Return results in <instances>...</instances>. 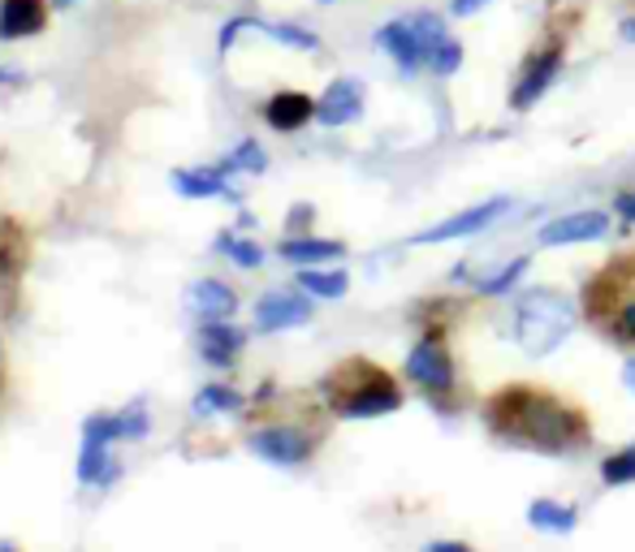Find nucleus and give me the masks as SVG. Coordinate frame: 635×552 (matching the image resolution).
Returning <instances> with one entry per match:
<instances>
[{"mask_svg":"<svg viewBox=\"0 0 635 552\" xmlns=\"http://www.w3.org/2000/svg\"><path fill=\"white\" fill-rule=\"evenodd\" d=\"M484 423L488 432L515 449H536V453H575L588 444V419L579 406L562 401V397L532 389V385H506L484 401Z\"/></svg>","mask_w":635,"mask_h":552,"instance_id":"f257e3e1","label":"nucleus"},{"mask_svg":"<svg viewBox=\"0 0 635 552\" xmlns=\"http://www.w3.org/2000/svg\"><path fill=\"white\" fill-rule=\"evenodd\" d=\"M320 397L337 419H381L402 406L397 380L372 358H342L320 380Z\"/></svg>","mask_w":635,"mask_h":552,"instance_id":"f03ea898","label":"nucleus"},{"mask_svg":"<svg viewBox=\"0 0 635 552\" xmlns=\"http://www.w3.org/2000/svg\"><path fill=\"white\" fill-rule=\"evenodd\" d=\"M575 328V307L554 285H532L515 303V341L532 358L554 355Z\"/></svg>","mask_w":635,"mask_h":552,"instance_id":"7ed1b4c3","label":"nucleus"},{"mask_svg":"<svg viewBox=\"0 0 635 552\" xmlns=\"http://www.w3.org/2000/svg\"><path fill=\"white\" fill-rule=\"evenodd\" d=\"M402 371H406V380L429 397L437 410H450V393L458 389V367H454V355L445 350L441 333H424V337L411 346Z\"/></svg>","mask_w":635,"mask_h":552,"instance_id":"20e7f679","label":"nucleus"},{"mask_svg":"<svg viewBox=\"0 0 635 552\" xmlns=\"http://www.w3.org/2000/svg\"><path fill=\"white\" fill-rule=\"evenodd\" d=\"M511 207H515L511 198L497 195V198H488V203H476V207H463V212L445 216V221H437L433 229L415 234L411 242H415V246H441V242H463V237H476V234H484L488 225H497V221H502Z\"/></svg>","mask_w":635,"mask_h":552,"instance_id":"39448f33","label":"nucleus"},{"mask_svg":"<svg viewBox=\"0 0 635 552\" xmlns=\"http://www.w3.org/2000/svg\"><path fill=\"white\" fill-rule=\"evenodd\" d=\"M562 61H566V43L562 40H550L545 48L527 52V61H523V70H518L515 91H511V109H515V113H527V109L554 86V79L562 74Z\"/></svg>","mask_w":635,"mask_h":552,"instance_id":"423d86ee","label":"nucleus"},{"mask_svg":"<svg viewBox=\"0 0 635 552\" xmlns=\"http://www.w3.org/2000/svg\"><path fill=\"white\" fill-rule=\"evenodd\" d=\"M251 453L273 467H303L316 453V432H308L299 423H269V428L251 432Z\"/></svg>","mask_w":635,"mask_h":552,"instance_id":"0eeeda50","label":"nucleus"},{"mask_svg":"<svg viewBox=\"0 0 635 552\" xmlns=\"http://www.w3.org/2000/svg\"><path fill=\"white\" fill-rule=\"evenodd\" d=\"M312 319V294H294V289H269L255 298V328L260 333H285Z\"/></svg>","mask_w":635,"mask_h":552,"instance_id":"6e6552de","label":"nucleus"},{"mask_svg":"<svg viewBox=\"0 0 635 552\" xmlns=\"http://www.w3.org/2000/svg\"><path fill=\"white\" fill-rule=\"evenodd\" d=\"M609 234V212L588 207V212H566L550 221L541 229V246H579V242H596V237Z\"/></svg>","mask_w":635,"mask_h":552,"instance_id":"1a4fd4ad","label":"nucleus"},{"mask_svg":"<svg viewBox=\"0 0 635 552\" xmlns=\"http://www.w3.org/2000/svg\"><path fill=\"white\" fill-rule=\"evenodd\" d=\"M363 117V86L355 79H337L324 86V95L316 100V121L329 130H342L351 121Z\"/></svg>","mask_w":635,"mask_h":552,"instance_id":"9d476101","label":"nucleus"},{"mask_svg":"<svg viewBox=\"0 0 635 552\" xmlns=\"http://www.w3.org/2000/svg\"><path fill=\"white\" fill-rule=\"evenodd\" d=\"M376 48L385 52V57H394V65L406 74V79H415L420 74V65H424V48H420V35H415V27L406 22V18H397V22H385L381 31H376Z\"/></svg>","mask_w":635,"mask_h":552,"instance_id":"9b49d317","label":"nucleus"},{"mask_svg":"<svg viewBox=\"0 0 635 552\" xmlns=\"http://www.w3.org/2000/svg\"><path fill=\"white\" fill-rule=\"evenodd\" d=\"M264 121H269V130H278V134H294V130H303L308 121H316V100L308 95V91H278V95H269L264 100Z\"/></svg>","mask_w":635,"mask_h":552,"instance_id":"f8f14e48","label":"nucleus"},{"mask_svg":"<svg viewBox=\"0 0 635 552\" xmlns=\"http://www.w3.org/2000/svg\"><path fill=\"white\" fill-rule=\"evenodd\" d=\"M48 27V0H0V40H31Z\"/></svg>","mask_w":635,"mask_h":552,"instance_id":"ddd939ff","label":"nucleus"},{"mask_svg":"<svg viewBox=\"0 0 635 552\" xmlns=\"http://www.w3.org/2000/svg\"><path fill=\"white\" fill-rule=\"evenodd\" d=\"M242 346H246V333L234 328L230 319H208V324L199 328V355L208 358L212 367H234Z\"/></svg>","mask_w":635,"mask_h":552,"instance_id":"4468645a","label":"nucleus"},{"mask_svg":"<svg viewBox=\"0 0 635 552\" xmlns=\"http://www.w3.org/2000/svg\"><path fill=\"white\" fill-rule=\"evenodd\" d=\"M187 307L195 311L203 324L208 319H234V311H239V294L225 285V280H195L191 289H187Z\"/></svg>","mask_w":635,"mask_h":552,"instance_id":"2eb2a0df","label":"nucleus"},{"mask_svg":"<svg viewBox=\"0 0 635 552\" xmlns=\"http://www.w3.org/2000/svg\"><path fill=\"white\" fill-rule=\"evenodd\" d=\"M346 255V246L342 242H333V237H285L281 242V259H290V264H299V268H312V264H329V259H342Z\"/></svg>","mask_w":635,"mask_h":552,"instance_id":"dca6fc26","label":"nucleus"},{"mask_svg":"<svg viewBox=\"0 0 635 552\" xmlns=\"http://www.w3.org/2000/svg\"><path fill=\"white\" fill-rule=\"evenodd\" d=\"M27 259H31V237L18 221H0V276L4 280H18L27 273Z\"/></svg>","mask_w":635,"mask_h":552,"instance_id":"f3484780","label":"nucleus"},{"mask_svg":"<svg viewBox=\"0 0 635 552\" xmlns=\"http://www.w3.org/2000/svg\"><path fill=\"white\" fill-rule=\"evenodd\" d=\"M173 191L182 198H216L230 195L225 186V168H173Z\"/></svg>","mask_w":635,"mask_h":552,"instance_id":"a211bd4d","label":"nucleus"},{"mask_svg":"<svg viewBox=\"0 0 635 552\" xmlns=\"http://www.w3.org/2000/svg\"><path fill=\"white\" fill-rule=\"evenodd\" d=\"M527 522H532L536 531H545V535H571V531L579 527V510H575V505H562V501H550V497H541V501H532V505H527Z\"/></svg>","mask_w":635,"mask_h":552,"instance_id":"6ab92c4d","label":"nucleus"},{"mask_svg":"<svg viewBox=\"0 0 635 552\" xmlns=\"http://www.w3.org/2000/svg\"><path fill=\"white\" fill-rule=\"evenodd\" d=\"M299 289H308L312 298H324V303H337V298H346V289H351V276L342 273V268H303L299 273Z\"/></svg>","mask_w":635,"mask_h":552,"instance_id":"aec40b11","label":"nucleus"},{"mask_svg":"<svg viewBox=\"0 0 635 552\" xmlns=\"http://www.w3.org/2000/svg\"><path fill=\"white\" fill-rule=\"evenodd\" d=\"M527 273H532V255H515V259H511V264H502L497 273L480 276L476 294L480 298H502V294H511Z\"/></svg>","mask_w":635,"mask_h":552,"instance_id":"412c9836","label":"nucleus"},{"mask_svg":"<svg viewBox=\"0 0 635 552\" xmlns=\"http://www.w3.org/2000/svg\"><path fill=\"white\" fill-rule=\"evenodd\" d=\"M246 406V397L230 385H203L195 397V415H234Z\"/></svg>","mask_w":635,"mask_h":552,"instance_id":"4be33fe9","label":"nucleus"},{"mask_svg":"<svg viewBox=\"0 0 635 552\" xmlns=\"http://www.w3.org/2000/svg\"><path fill=\"white\" fill-rule=\"evenodd\" d=\"M251 31H260V35H273L278 43L285 48H299V52H316L320 40L308 31V27H294V22H255L251 18Z\"/></svg>","mask_w":635,"mask_h":552,"instance_id":"5701e85b","label":"nucleus"},{"mask_svg":"<svg viewBox=\"0 0 635 552\" xmlns=\"http://www.w3.org/2000/svg\"><path fill=\"white\" fill-rule=\"evenodd\" d=\"M601 483H605V488H627V483H635V444L614 449L609 458H601Z\"/></svg>","mask_w":635,"mask_h":552,"instance_id":"b1692460","label":"nucleus"},{"mask_svg":"<svg viewBox=\"0 0 635 552\" xmlns=\"http://www.w3.org/2000/svg\"><path fill=\"white\" fill-rule=\"evenodd\" d=\"M406 22L415 27V35H420V48H424V65H429V57L437 52L441 43L450 40V35H445V18H441V13H433V9H424V13H411Z\"/></svg>","mask_w":635,"mask_h":552,"instance_id":"393cba45","label":"nucleus"},{"mask_svg":"<svg viewBox=\"0 0 635 552\" xmlns=\"http://www.w3.org/2000/svg\"><path fill=\"white\" fill-rule=\"evenodd\" d=\"M216 251L230 259V264H239V268H260L264 264V251L251 242V237H239V234H216Z\"/></svg>","mask_w":635,"mask_h":552,"instance_id":"a878e982","label":"nucleus"},{"mask_svg":"<svg viewBox=\"0 0 635 552\" xmlns=\"http://www.w3.org/2000/svg\"><path fill=\"white\" fill-rule=\"evenodd\" d=\"M221 168H225V173H264V168H269V156H264V147H260L255 139H242L239 147L221 160Z\"/></svg>","mask_w":635,"mask_h":552,"instance_id":"bb28decb","label":"nucleus"},{"mask_svg":"<svg viewBox=\"0 0 635 552\" xmlns=\"http://www.w3.org/2000/svg\"><path fill=\"white\" fill-rule=\"evenodd\" d=\"M605 324H609V337H614V341L635 346V294L623 289V298L614 303V311L605 316Z\"/></svg>","mask_w":635,"mask_h":552,"instance_id":"cd10ccee","label":"nucleus"},{"mask_svg":"<svg viewBox=\"0 0 635 552\" xmlns=\"http://www.w3.org/2000/svg\"><path fill=\"white\" fill-rule=\"evenodd\" d=\"M458 65H463V43H458V40H445L437 52L429 57V70H433L437 79H450V74H458Z\"/></svg>","mask_w":635,"mask_h":552,"instance_id":"c85d7f7f","label":"nucleus"},{"mask_svg":"<svg viewBox=\"0 0 635 552\" xmlns=\"http://www.w3.org/2000/svg\"><path fill=\"white\" fill-rule=\"evenodd\" d=\"M118 428H121V440H143V436H148V428H152V419H148V406H143V401H134L130 410H121Z\"/></svg>","mask_w":635,"mask_h":552,"instance_id":"c756f323","label":"nucleus"},{"mask_svg":"<svg viewBox=\"0 0 635 552\" xmlns=\"http://www.w3.org/2000/svg\"><path fill=\"white\" fill-rule=\"evenodd\" d=\"M484 4H488V0H450V13H454V18H472Z\"/></svg>","mask_w":635,"mask_h":552,"instance_id":"7c9ffc66","label":"nucleus"},{"mask_svg":"<svg viewBox=\"0 0 635 552\" xmlns=\"http://www.w3.org/2000/svg\"><path fill=\"white\" fill-rule=\"evenodd\" d=\"M614 207H618V216H623L627 225H635V191H623V195L614 198Z\"/></svg>","mask_w":635,"mask_h":552,"instance_id":"2f4dec72","label":"nucleus"},{"mask_svg":"<svg viewBox=\"0 0 635 552\" xmlns=\"http://www.w3.org/2000/svg\"><path fill=\"white\" fill-rule=\"evenodd\" d=\"M308 221H312V207L299 203V212H290V229H299V225H308Z\"/></svg>","mask_w":635,"mask_h":552,"instance_id":"473e14b6","label":"nucleus"},{"mask_svg":"<svg viewBox=\"0 0 635 552\" xmlns=\"http://www.w3.org/2000/svg\"><path fill=\"white\" fill-rule=\"evenodd\" d=\"M429 552H467V544H454V540H437V544H429Z\"/></svg>","mask_w":635,"mask_h":552,"instance_id":"72a5a7b5","label":"nucleus"},{"mask_svg":"<svg viewBox=\"0 0 635 552\" xmlns=\"http://www.w3.org/2000/svg\"><path fill=\"white\" fill-rule=\"evenodd\" d=\"M623 385H627V389L635 393V355L627 358V362H623Z\"/></svg>","mask_w":635,"mask_h":552,"instance_id":"f704fd0d","label":"nucleus"},{"mask_svg":"<svg viewBox=\"0 0 635 552\" xmlns=\"http://www.w3.org/2000/svg\"><path fill=\"white\" fill-rule=\"evenodd\" d=\"M618 35L627 43H635V18H623V22H618Z\"/></svg>","mask_w":635,"mask_h":552,"instance_id":"c9c22d12","label":"nucleus"},{"mask_svg":"<svg viewBox=\"0 0 635 552\" xmlns=\"http://www.w3.org/2000/svg\"><path fill=\"white\" fill-rule=\"evenodd\" d=\"M13 82H22V74H13V70H0V86H13Z\"/></svg>","mask_w":635,"mask_h":552,"instance_id":"e433bc0d","label":"nucleus"},{"mask_svg":"<svg viewBox=\"0 0 635 552\" xmlns=\"http://www.w3.org/2000/svg\"><path fill=\"white\" fill-rule=\"evenodd\" d=\"M450 280H454V285H458V280H472V276H467V264H458V268L450 273Z\"/></svg>","mask_w":635,"mask_h":552,"instance_id":"4c0bfd02","label":"nucleus"},{"mask_svg":"<svg viewBox=\"0 0 635 552\" xmlns=\"http://www.w3.org/2000/svg\"><path fill=\"white\" fill-rule=\"evenodd\" d=\"M0 385H4V346H0Z\"/></svg>","mask_w":635,"mask_h":552,"instance_id":"58836bf2","label":"nucleus"},{"mask_svg":"<svg viewBox=\"0 0 635 552\" xmlns=\"http://www.w3.org/2000/svg\"><path fill=\"white\" fill-rule=\"evenodd\" d=\"M57 4H74V0H57Z\"/></svg>","mask_w":635,"mask_h":552,"instance_id":"ea45409f","label":"nucleus"},{"mask_svg":"<svg viewBox=\"0 0 635 552\" xmlns=\"http://www.w3.org/2000/svg\"><path fill=\"white\" fill-rule=\"evenodd\" d=\"M320 4H333V0H320Z\"/></svg>","mask_w":635,"mask_h":552,"instance_id":"a19ab883","label":"nucleus"}]
</instances>
